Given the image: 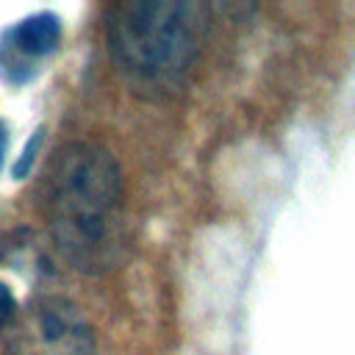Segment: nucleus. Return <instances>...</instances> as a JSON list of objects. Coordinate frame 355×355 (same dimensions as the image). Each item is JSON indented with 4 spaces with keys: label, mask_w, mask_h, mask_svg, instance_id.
<instances>
[{
    "label": "nucleus",
    "mask_w": 355,
    "mask_h": 355,
    "mask_svg": "<svg viewBox=\"0 0 355 355\" xmlns=\"http://www.w3.org/2000/svg\"><path fill=\"white\" fill-rule=\"evenodd\" d=\"M39 141H42V130H36V136L28 141V147H25V153H22V158L14 164V178H22V175H28V169H31V164L36 161V150H39Z\"/></svg>",
    "instance_id": "nucleus-6"
},
{
    "label": "nucleus",
    "mask_w": 355,
    "mask_h": 355,
    "mask_svg": "<svg viewBox=\"0 0 355 355\" xmlns=\"http://www.w3.org/2000/svg\"><path fill=\"white\" fill-rule=\"evenodd\" d=\"M61 42V19L53 11H36L0 36V75L8 83H28L39 61L53 55Z\"/></svg>",
    "instance_id": "nucleus-4"
},
{
    "label": "nucleus",
    "mask_w": 355,
    "mask_h": 355,
    "mask_svg": "<svg viewBox=\"0 0 355 355\" xmlns=\"http://www.w3.org/2000/svg\"><path fill=\"white\" fill-rule=\"evenodd\" d=\"M208 11L191 0H125L108 8V55L144 100L175 97L202 50Z\"/></svg>",
    "instance_id": "nucleus-2"
},
{
    "label": "nucleus",
    "mask_w": 355,
    "mask_h": 355,
    "mask_svg": "<svg viewBox=\"0 0 355 355\" xmlns=\"http://www.w3.org/2000/svg\"><path fill=\"white\" fill-rule=\"evenodd\" d=\"M6 144H8V130H6V122L0 119V164H3V155H6Z\"/></svg>",
    "instance_id": "nucleus-7"
},
{
    "label": "nucleus",
    "mask_w": 355,
    "mask_h": 355,
    "mask_svg": "<svg viewBox=\"0 0 355 355\" xmlns=\"http://www.w3.org/2000/svg\"><path fill=\"white\" fill-rule=\"evenodd\" d=\"M44 216L61 255L83 275H105L128 252L125 183L116 158L92 141L64 144L44 178Z\"/></svg>",
    "instance_id": "nucleus-1"
},
{
    "label": "nucleus",
    "mask_w": 355,
    "mask_h": 355,
    "mask_svg": "<svg viewBox=\"0 0 355 355\" xmlns=\"http://www.w3.org/2000/svg\"><path fill=\"white\" fill-rule=\"evenodd\" d=\"M17 313H19V305H17L14 291L6 283H0V330H6L14 322Z\"/></svg>",
    "instance_id": "nucleus-5"
},
{
    "label": "nucleus",
    "mask_w": 355,
    "mask_h": 355,
    "mask_svg": "<svg viewBox=\"0 0 355 355\" xmlns=\"http://www.w3.org/2000/svg\"><path fill=\"white\" fill-rule=\"evenodd\" d=\"M8 355H94V333L67 297H36L3 330Z\"/></svg>",
    "instance_id": "nucleus-3"
}]
</instances>
